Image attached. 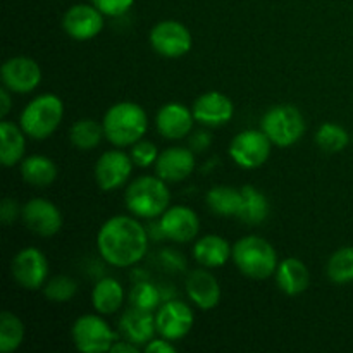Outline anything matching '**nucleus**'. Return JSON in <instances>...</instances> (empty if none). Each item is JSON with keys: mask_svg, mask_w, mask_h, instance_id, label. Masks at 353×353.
I'll list each match as a JSON object with an SVG mask.
<instances>
[{"mask_svg": "<svg viewBox=\"0 0 353 353\" xmlns=\"http://www.w3.org/2000/svg\"><path fill=\"white\" fill-rule=\"evenodd\" d=\"M193 110L179 102H169L159 109L155 116V128L161 133V137L168 140H181L186 134L192 133Z\"/></svg>", "mask_w": 353, "mask_h": 353, "instance_id": "obj_18", "label": "nucleus"}, {"mask_svg": "<svg viewBox=\"0 0 353 353\" xmlns=\"http://www.w3.org/2000/svg\"><path fill=\"white\" fill-rule=\"evenodd\" d=\"M348 133L345 128L334 123H324L316 133V143L319 145L321 150L327 154H336L341 152L348 145Z\"/></svg>", "mask_w": 353, "mask_h": 353, "instance_id": "obj_32", "label": "nucleus"}, {"mask_svg": "<svg viewBox=\"0 0 353 353\" xmlns=\"http://www.w3.org/2000/svg\"><path fill=\"white\" fill-rule=\"evenodd\" d=\"M210 143H212V137L209 133H205V131H199V133H195L190 138L192 150L195 152H203L205 148L210 147Z\"/></svg>", "mask_w": 353, "mask_h": 353, "instance_id": "obj_40", "label": "nucleus"}, {"mask_svg": "<svg viewBox=\"0 0 353 353\" xmlns=\"http://www.w3.org/2000/svg\"><path fill=\"white\" fill-rule=\"evenodd\" d=\"M64 103L54 93H43L31 100L23 109L19 117V126L26 137L33 140H45L52 137L62 123Z\"/></svg>", "mask_w": 353, "mask_h": 353, "instance_id": "obj_5", "label": "nucleus"}, {"mask_svg": "<svg viewBox=\"0 0 353 353\" xmlns=\"http://www.w3.org/2000/svg\"><path fill=\"white\" fill-rule=\"evenodd\" d=\"M326 274L334 285H348L353 281V247H343L331 255Z\"/></svg>", "mask_w": 353, "mask_h": 353, "instance_id": "obj_31", "label": "nucleus"}, {"mask_svg": "<svg viewBox=\"0 0 353 353\" xmlns=\"http://www.w3.org/2000/svg\"><path fill=\"white\" fill-rule=\"evenodd\" d=\"M21 178L28 185L45 188L57 179V165L47 155H30L21 162Z\"/></svg>", "mask_w": 353, "mask_h": 353, "instance_id": "obj_25", "label": "nucleus"}, {"mask_svg": "<svg viewBox=\"0 0 353 353\" xmlns=\"http://www.w3.org/2000/svg\"><path fill=\"white\" fill-rule=\"evenodd\" d=\"M148 236H152L154 240H162V238H165L164 231H162V226H161V221H157V223H152L150 228H148Z\"/></svg>", "mask_w": 353, "mask_h": 353, "instance_id": "obj_43", "label": "nucleus"}, {"mask_svg": "<svg viewBox=\"0 0 353 353\" xmlns=\"http://www.w3.org/2000/svg\"><path fill=\"white\" fill-rule=\"evenodd\" d=\"M133 159L123 150H107L95 164V181L103 192L119 190L130 179Z\"/></svg>", "mask_w": 353, "mask_h": 353, "instance_id": "obj_15", "label": "nucleus"}, {"mask_svg": "<svg viewBox=\"0 0 353 353\" xmlns=\"http://www.w3.org/2000/svg\"><path fill=\"white\" fill-rule=\"evenodd\" d=\"M152 48L159 55L168 59H178L192 50L193 37L188 28L174 19L159 21L148 34Z\"/></svg>", "mask_w": 353, "mask_h": 353, "instance_id": "obj_8", "label": "nucleus"}, {"mask_svg": "<svg viewBox=\"0 0 353 353\" xmlns=\"http://www.w3.org/2000/svg\"><path fill=\"white\" fill-rule=\"evenodd\" d=\"M102 126L103 134L114 147H133L147 133L148 117L137 102H117L109 107Z\"/></svg>", "mask_w": 353, "mask_h": 353, "instance_id": "obj_2", "label": "nucleus"}, {"mask_svg": "<svg viewBox=\"0 0 353 353\" xmlns=\"http://www.w3.org/2000/svg\"><path fill=\"white\" fill-rule=\"evenodd\" d=\"M76 292H78V285L69 276H55L43 288L45 299L54 303L69 302V300L74 299Z\"/></svg>", "mask_w": 353, "mask_h": 353, "instance_id": "obj_34", "label": "nucleus"}, {"mask_svg": "<svg viewBox=\"0 0 353 353\" xmlns=\"http://www.w3.org/2000/svg\"><path fill=\"white\" fill-rule=\"evenodd\" d=\"M195 316L181 300H165L155 312L157 333L169 341H179L192 331Z\"/></svg>", "mask_w": 353, "mask_h": 353, "instance_id": "obj_10", "label": "nucleus"}, {"mask_svg": "<svg viewBox=\"0 0 353 353\" xmlns=\"http://www.w3.org/2000/svg\"><path fill=\"white\" fill-rule=\"evenodd\" d=\"M103 137V126L93 119L76 121L69 131V140L78 150H93Z\"/></svg>", "mask_w": 353, "mask_h": 353, "instance_id": "obj_29", "label": "nucleus"}, {"mask_svg": "<svg viewBox=\"0 0 353 353\" xmlns=\"http://www.w3.org/2000/svg\"><path fill=\"white\" fill-rule=\"evenodd\" d=\"M21 210L23 207L17 205L14 199H3L2 207H0V221L3 224H12L17 217H21Z\"/></svg>", "mask_w": 353, "mask_h": 353, "instance_id": "obj_37", "label": "nucleus"}, {"mask_svg": "<svg viewBox=\"0 0 353 353\" xmlns=\"http://www.w3.org/2000/svg\"><path fill=\"white\" fill-rule=\"evenodd\" d=\"M155 331H157L155 316H152V312H147V310L131 307L119 319L121 336L131 343L138 345V347H145L148 341L154 340Z\"/></svg>", "mask_w": 353, "mask_h": 353, "instance_id": "obj_21", "label": "nucleus"}, {"mask_svg": "<svg viewBox=\"0 0 353 353\" xmlns=\"http://www.w3.org/2000/svg\"><path fill=\"white\" fill-rule=\"evenodd\" d=\"M193 257L207 269L221 268L233 257V247L230 241L217 234H207L193 245Z\"/></svg>", "mask_w": 353, "mask_h": 353, "instance_id": "obj_23", "label": "nucleus"}, {"mask_svg": "<svg viewBox=\"0 0 353 353\" xmlns=\"http://www.w3.org/2000/svg\"><path fill=\"white\" fill-rule=\"evenodd\" d=\"M103 16L119 17L124 16L133 7L134 0H90Z\"/></svg>", "mask_w": 353, "mask_h": 353, "instance_id": "obj_36", "label": "nucleus"}, {"mask_svg": "<svg viewBox=\"0 0 353 353\" xmlns=\"http://www.w3.org/2000/svg\"><path fill=\"white\" fill-rule=\"evenodd\" d=\"M196 123L203 126H224L233 119L234 105L230 97L221 92H205L195 100L192 107Z\"/></svg>", "mask_w": 353, "mask_h": 353, "instance_id": "obj_17", "label": "nucleus"}, {"mask_svg": "<svg viewBox=\"0 0 353 353\" xmlns=\"http://www.w3.org/2000/svg\"><path fill=\"white\" fill-rule=\"evenodd\" d=\"M138 345L131 343L128 340H117L116 343L112 345L110 352H116V353H138Z\"/></svg>", "mask_w": 353, "mask_h": 353, "instance_id": "obj_42", "label": "nucleus"}, {"mask_svg": "<svg viewBox=\"0 0 353 353\" xmlns=\"http://www.w3.org/2000/svg\"><path fill=\"white\" fill-rule=\"evenodd\" d=\"M159 221L165 238L176 243H188L195 240L200 231L199 216L195 210L185 205L169 207Z\"/></svg>", "mask_w": 353, "mask_h": 353, "instance_id": "obj_16", "label": "nucleus"}, {"mask_svg": "<svg viewBox=\"0 0 353 353\" xmlns=\"http://www.w3.org/2000/svg\"><path fill=\"white\" fill-rule=\"evenodd\" d=\"M274 276L278 288L290 296L300 295L310 285L309 269L296 257H288L279 262Z\"/></svg>", "mask_w": 353, "mask_h": 353, "instance_id": "obj_22", "label": "nucleus"}, {"mask_svg": "<svg viewBox=\"0 0 353 353\" xmlns=\"http://www.w3.org/2000/svg\"><path fill=\"white\" fill-rule=\"evenodd\" d=\"M21 219L31 233L43 238L54 236L62 228L61 210L47 199H31L24 203Z\"/></svg>", "mask_w": 353, "mask_h": 353, "instance_id": "obj_13", "label": "nucleus"}, {"mask_svg": "<svg viewBox=\"0 0 353 353\" xmlns=\"http://www.w3.org/2000/svg\"><path fill=\"white\" fill-rule=\"evenodd\" d=\"M159 150L152 141L140 140L131 147V159L138 168H150L157 162Z\"/></svg>", "mask_w": 353, "mask_h": 353, "instance_id": "obj_35", "label": "nucleus"}, {"mask_svg": "<svg viewBox=\"0 0 353 353\" xmlns=\"http://www.w3.org/2000/svg\"><path fill=\"white\" fill-rule=\"evenodd\" d=\"M62 28L72 40H93L103 30V14L93 3H76L65 10Z\"/></svg>", "mask_w": 353, "mask_h": 353, "instance_id": "obj_14", "label": "nucleus"}, {"mask_svg": "<svg viewBox=\"0 0 353 353\" xmlns=\"http://www.w3.org/2000/svg\"><path fill=\"white\" fill-rule=\"evenodd\" d=\"M24 340V324L16 314L2 312L0 316V352H16Z\"/></svg>", "mask_w": 353, "mask_h": 353, "instance_id": "obj_30", "label": "nucleus"}, {"mask_svg": "<svg viewBox=\"0 0 353 353\" xmlns=\"http://www.w3.org/2000/svg\"><path fill=\"white\" fill-rule=\"evenodd\" d=\"M2 83L6 88H9L12 93H31L37 90L41 83V68L37 61L24 55L7 59L2 64Z\"/></svg>", "mask_w": 353, "mask_h": 353, "instance_id": "obj_12", "label": "nucleus"}, {"mask_svg": "<svg viewBox=\"0 0 353 353\" xmlns=\"http://www.w3.org/2000/svg\"><path fill=\"white\" fill-rule=\"evenodd\" d=\"M161 261L162 264H164V268L171 269V271H185L186 269V262L185 259H183L181 254H178L176 250H171V248H168V250H162L161 254Z\"/></svg>", "mask_w": 353, "mask_h": 353, "instance_id": "obj_38", "label": "nucleus"}, {"mask_svg": "<svg viewBox=\"0 0 353 353\" xmlns=\"http://www.w3.org/2000/svg\"><path fill=\"white\" fill-rule=\"evenodd\" d=\"M0 161L3 168H14L23 162L26 152V133L12 121L3 119L0 124Z\"/></svg>", "mask_w": 353, "mask_h": 353, "instance_id": "obj_24", "label": "nucleus"}, {"mask_svg": "<svg viewBox=\"0 0 353 353\" xmlns=\"http://www.w3.org/2000/svg\"><path fill=\"white\" fill-rule=\"evenodd\" d=\"M10 107H12V100H10V90L3 86L0 90V116L6 117L9 114Z\"/></svg>", "mask_w": 353, "mask_h": 353, "instance_id": "obj_41", "label": "nucleus"}, {"mask_svg": "<svg viewBox=\"0 0 353 353\" xmlns=\"http://www.w3.org/2000/svg\"><path fill=\"white\" fill-rule=\"evenodd\" d=\"M71 336L76 350L83 353L110 352L112 345L119 340L116 331L95 314L78 317L71 327Z\"/></svg>", "mask_w": 353, "mask_h": 353, "instance_id": "obj_7", "label": "nucleus"}, {"mask_svg": "<svg viewBox=\"0 0 353 353\" xmlns=\"http://www.w3.org/2000/svg\"><path fill=\"white\" fill-rule=\"evenodd\" d=\"M148 238V231L141 226L138 217L114 216L99 230L97 248L107 264L131 268L147 254Z\"/></svg>", "mask_w": 353, "mask_h": 353, "instance_id": "obj_1", "label": "nucleus"}, {"mask_svg": "<svg viewBox=\"0 0 353 353\" xmlns=\"http://www.w3.org/2000/svg\"><path fill=\"white\" fill-rule=\"evenodd\" d=\"M269 216V202L262 192H259L255 186L247 185L241 188V203L238 210V219L245 224H261Z\"/></svg>", "mask_w": 353, "mask_h": 353, "instance_id": "obj_27", "label": "nucleus"}, {"mask_svg": "<svg viewBox=\"0 0 353 353\" xmlns=\"http://www.w3.org/2000/svg\"><path fill=\"white\" fill-rule=\"evenodd\" d=\"M261 130L268 134L272 145L286 148L295 145L307 130L303 114L290 103L274 105L264 114L261 121Z\"/></svg>", "mask_w": 353, "mask_h": 353, "instance_id": "obj_6", "label": "nucleus"}, {"mask_svg": "<svg viewBox=\"0 0 353 353\" xmlns=\"http://www.w3.org/2000/svg\"><path fill=\"white\" fill-rule=\"evenodd\" d=\"M271 140L264 131L247 130L238 133L231 140L228 152L234 164L240 165L241 169H257L268 162L269 155H271Z\"/></svg>", "mask_w": 353, "mask_h": 353, "instance_id": "obj_9", "label": "nucleus"}, {"mask_svg": "<svg viewBox=\"0 0 353 353\" xmlns=\"http://www.w3.org/2000/svg\"><path fill=\"white\" fill-rule=\"evenodd\" d=\"M126 207L138 219H155L169 209L171 193L159 176H140L124 193Z\"/></svg>", "mask_w": 353, "mask_h": 353, "instance_id": "obj_3", "label": "nucleus"}, {"mask_svg": "<svg viewBox=\"0 0 353 353\" xmlns=\"http://www.w3.org/2000/svg\"><path fill=\"white\" fill-rule=\"evenodd\" d=\"M124 303V288L117 279L103 278L93 286L92 305L102 316L117 312Z\"/></svg>", "mask_w": 353, "mask_h": 353, "instance_id": "obj_26", "label": "nucleus"}, {"mask_svg": "<svg viewBox=\"0 0 353 353\" xmlns=\"http://www.w3.org/2000/svg\"><path fill=\"white\" fill-rule=\"evenodd\" d=\"M234 265L250 279H268L278 269L279 261L276 248L268 240L255 234L240 238L233 245Z\"/></svg>", "mask_w": 353, "mask_h": 353, "instance_id": "obj_4", "label": "nucleus"}, {"mask_svg": "<svg viewBox=\"0 0 353 353\" xmlns=\"http://www.w3.org/2000/svg\"><path fill=\"white\" fill-rule=\"evenodd\" d=\"M195 169V157L190 148L171 147L161 152L155 162V172L159 178L169 183H178L188 178Z\"/></svg>", "mask_w": 353, "mask_h": 353, "instance_id": "obj_19", "label": "nucleus"}, {"mask_svg": "<svg viewBox=\"0 0 353 353\" xmlns=\"http://www.w3.org/2000/svg\"><path fill=\"white\" fill-rule=\"evenodd\" d=\"M186 295L202 310H212L221 302V285L207 269H195L186 278Z\"/></svg>", "mask_w": 353, "mask_h": 353, "instance_id": "obj_20", "label": "nucleus"}, {"mask_svg": "<svg viewBox=\"0 0 353 353\" xmlns=\"http://www.w3.org/2000/svg\"><path fill=\"white\" fill-rule=\"evenodd\" d=\"M145 352L147 353H174L176 347L172 341L161 338V340H152L145 345Z\"/></svg>", "mask_w": 353, "mask_h": 353, "instance_id": "obj_39", "label": "nucleus"}, {"mask_svg": "<svg viewBox=\"0 0 353 353\" xmlns=\"http://www.w3.org/2000/svg\"><path fill=\"white\" fill-rule=\"evenodd\" d=\"M162 293L155 285L148 281H138L130 292V303L131 307L147 312H154L161 307Z\"/></svg>", "mask_w": 353, "mask_h": 353, "instance_id": "obj_33", "label": "nucleus"}, {"mask_svg": "<svg viewBox=\"0 0 353 353\" xmlns=\"http://www.w3.org/2000/svg\"><path fill=\"white\" fill-rule=\"evenodd\" d=\"M12 278L21 288L40 290L48 276V262L38 248H23L10 262Z\"/></svg>", "mask_w": 353, "mask_h": 353, "instance_id": "obj_11", "label": "nucleus"}, {"mask_svg": "<svg viewBox=\"0 0 353 353\" xmlns=\"http://www.w3.org/2000/svg\"><path fill=\"white\" fill-rule=\"evenodd\" d=\"M207 205L216 216L231 217L238 216L241 203V190L233 188L228 185H217L209 190L205 196Z\"/></svg>", "mask_w": 353, "mask_h": 353, "instance_id": "obj_28", "label": "nucleus"}]
</instances>
